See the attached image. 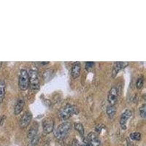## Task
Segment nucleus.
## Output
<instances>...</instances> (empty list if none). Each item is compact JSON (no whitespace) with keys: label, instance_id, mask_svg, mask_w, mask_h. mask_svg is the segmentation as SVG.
Listing matches in <instances>:
<instances>
[{"label":"nucleus","instance_id":"nucleus-1","mask_svg":"<svg viewBox=\"0 0 146 146\" xmlns=\"http://www.w3.org/2000/svg\"><path fill=\"white\" fill-rule=\"evenodd\" d=\"M72 124L70 122H64L60 124L54 131L55 137L58 139H64L71 130Z\"/></svg>","mask_w":146,"mask_h":146},{"label":"nucleus","instance_id":"nucleus-2","mask_svg":"<svg viewBox=\"0 0 146 146\" xmlns=\"http://www.w3.org/2000/svg\"><path fill=\"white\" fill-rule=\"evenodd\" d=\"M78 113V108L72 105H65L64 107L60 110L59 111V117L62 120H67L72 116L73 115L76 114Z\"/></svg>","mask_w":146,"mask_h":146},{"label":"nucleus","instance_id":"nucleus-3","mask_svg":"<svg viewBox=\"0 0 146 146\" xmlns=\"http://www.w3.org/2000/svg\"><path fill=\"white\" fill-rule=\"evenodd\" d=\"M18 86L22 91H26L29 88V81L28 71L25 69L21 70L19 79H18Z\"/></svg>","mask_w":146,"mask_h":146},{"label":"nucleus","instance_id":"nucleus-4","mask_svg":"<svg viewBox=\"0 0 146 146\" xmlns=\"http://www.w3.org/2000/svg\"><path fill=\"white\" fill-rule=\"evenodd\" d=\"M29 74V86L32 90L36 91L40 88V80L38 78V75L36 71L34 70H30L28 72Z\"/></svg>","mask_w":146,"mask_h":146},{"label":"nucleus","instance_id":"nucleus-5","mask_svg":"<svg viewBox=\"0 0 146 146\" xmlns=\"http://www.w3.org/2000/svg\"><path fill=\"white\" fill-rule=\"evenodd\" d=\"M86 146H101V141L98 135L94 132H91L84 139Z\"/></svg>","mask_w":146,"mask_h":146},{"label":"nucleus","instance_id":"nucleus-6","mask_svg":"<svg viewBox=\"0 0 146 146\" xmlns=\"http://www.w3.org/2000/svg\"><path fill=\"white\" fill-rule=\"evenodd\" d=\"M118 97V88L117 86H113L110 90L108 96V102L110 105H115L117 102Z\"/></svg>","mask_w":146,"mask_h":146},{"label":"nucleus","instance_id":"nucleus-7","mask_svg":"<svg viewBox=\"0 0 146 146\" xmlns=\"http://www.w3.org/2000/svg\"><path fill=\"white\" fill-rule=\"evenodd\" d=\"M43 131L47 134L51 133L54 129V121L50 118H46L42 122Z\"/></svg>","mask_w":146,"mask_h":146},{"label":"nucleus","instance_id":"nucleus-8","mask_svg":"<svg viewBox=\"0 0 146 146\" xmlns=\"http://www.w3.org/2000/svg\"><path fill=\"white\" fill-rule=\"evenodd\" d=\"M131 114H132V113L130 110H126L121 114V118H120V124L123 129H125L126 128V123H127L128 120L129 119L130 117L131 116Z\"/></svg>","mask_w":146,"mask_h":146},{"label":"nucleus","instance_id":"nucleus-9","mask_svg":"<svg viewBox=\"0 0 146 146\" xmlns=\"http://www.w3.org/2000/svg\"><path fill=\"white\" fill-rule=\"evenodd\" d=\"M32 118V114H31V113L29 111L26 112L20 120L21 128L24 129V128L27 127V126H29V124L30 121H31Z\"/></svg>","mask_w":146,"mask_h":146},{"label":"nucleus","instance_id":"nucleus-10","mask_svg":"<svg viewBox=\"0 0 146 146\" xmlns=\"http://www.w3.org/2000/svg\"><path fill=\"white\" fill-rule=\"evenodd\" d=\"M129 64L127 62H115L113 66V72H112V76L113 78H115V77L116 76L118 75V73L121 71L122 69L125 68Z\"/></svg>","mask_w":146,"mask_h":146},{"label":"nucleus","instance_id":"nucleus-11","mask_svg":"<svg viewBox=\"0 0 146 146\" xmlns=\"http://www.w3.org/2000/svg\"><path fill=\"white\" fill-rule=\"evenodd\" d=\"M80 70H81V65L80 62H75L72 66L71 75L73 78H77L80 76Z\"/></svg>","mask_w":146,"mask_h":146},{"label":"nucleus","instance_id":"nucleus-12","mask_svg":"<svg viewBox=\"0 0 146 146\" xmlns=\"http://www.w3.org/2000/svg\"><path fill=\"white\" fill-rule=\"evenodd\" d=\"M24 105H25V102H24V100L23 99H19L17 101L16 104L15 105V108H14V113H15V114H20L22 112V110H23Z\"/></svg>","mask_w":146,"mask_h":146},{"label":"nucleus","instance_id":"nucleus-13","mask_svg":"<svg viewBox=\"0 0 146 146\" xmlns=\"http://www.w3.org/2000/svg\"><path fill=\"white\" fill-rule=\"evenodd\" d=\"M6 91V85L4 80H0V104L3 102L5 96Z\"/></svg>","mask_w":146,"mask_h":146},{"label":"nucleus","instance_id":"nucleus-14","mask_svg":"<svg viewBox=\"0 0 146 146\" xmlns=\"http://www.w3.org/2000/svg\"><path fill=\"white\" fill-rule=\"evenodd\" d=\"M107 115H108L110 118H113L114 117L115 114L116 113V108L115 107V105H110L107 108Z\"/></svg>","mask_w":146,"mask_h":146},{"label":"nucleus","instance_id":"nucleus-15","mask_svg":"<svg viewBox=\"0 0 146 146\" xmlns=\"http://www.w3.org/2000/svg\"><path fill=\"white\" fill-rule=\"evenodd\" d=\"M36 135H37V129L35 127H32L29 130L27 137H28L29 140V139H32V138L35 137Z\"/></svg>","mask_w":146,"mask_h":146},{"label":"nucleus","instance_id":"nucleus-16","mask_svg":"<svg viewBox=\"0 0 146 146\" xmlns=\"http://www.w3.org/2000/svg\"><path fill=\"white\" fill-rule=\"evenodd\" d=\"M74 126H75V129L77 130V131H78V133L80 135H83V134H84V127H83V124L80 123H75Z\"/></svg>","mask_w":146,"mask_h":146},{"label":"nucleus","instance_id":"nucleus-17","mask_svg":"<svg viewBox=\"0 0 146 146\" xmlns=\"http://www.w3.org/2000/svg\"><path fill=\"white\" fill-rule=\"evenodd\" d=\"M130 139L135 141H139L141 139V134L139 132H132L130 134Z\"/></svg>","mask_w":146,"mask_h":146},{"label":"nucleus","instance_id":"nucleus-18","mask_svg":"<svg viewBox=\"0 0 146 146\" xmlns=\"http://www.w3.org/2000/svg\"><path fill=\"white\" fill-rule=\"evenodd\" d=\"M139 115H140V116L142 118H145L146 116V105L145 104H143L141 106L139 107Z\"/></svg>","mask_w":146,"mask_h":146},{"label":"nucleus","instance_id":"nucleus-19","mask_svg":"<svg viewBox=\"0 0 146 146\" xmlns=\"http://www.w3.org/2000/svg\"><path fill=\"white\" fill-rule=\"evenodd\" d=\"M39 141V136L38 135L35 136V137H33L32 139H29V146H35Z\"/></svg>","mask_w":146,"mask_h":146},{"label":"nucleus","instance_id":"nucleus-20","mask_svg":"<svg viewBox=\"0 0 146 146\" xmlns=\"http://www.w3.org/2000/svg\"><path fill=\"white\" fill-rule=\"evenodd\" d=\"M143 84H144V79H143V77H140L137 79L136 83V86L138 89H141L143 86Z\"/></svg>","mask_w":146,"mask_h":146},{"label":"nucleus","instance_id":"nucleus-21","mask_svg":"<svg viewBox=\"0 0 146 146\" xmlns=\"http://www.w3.org/2000/svg\"><path fill=\"white\" fill-rule=\"evenodd\" d=\"M94 65H95L94 62H88L86 63V66H85V67H86V70H88V71H90V70H91L94 68Z\"/></svg>","mask_w":146,"mask_h":146},{"label":"nucleus","instance_id":"nucleus-22","mask_svg":"<svg viewBox=\"0 0 146 146\" xmlns=\"http://www.w3.org/2000/svg\"><path fill=\"white\" fill-rule=\"evenodd\" d=\"M71 146H82V145H80L79 142H78L77 139H74V140L72 141V143Z\"/></svg>","mask_w":146,"mask_h":146},{"label":"nucleus","instance_id":"nucleus-23","mask_svg":"<svg viewBox=\"0 0 146 146\" xmlns=\"http://www.w3.org/2000/svg\"><path fill=\"white\" fill-rule=\"evenodd\" d=\"M2 62H0V67H1V66H2Z\"/></svg>","mask_w":146,"mask_h":146}]
</instances>
